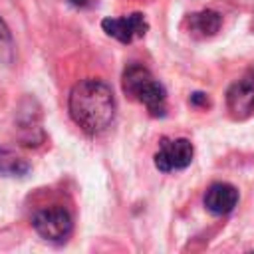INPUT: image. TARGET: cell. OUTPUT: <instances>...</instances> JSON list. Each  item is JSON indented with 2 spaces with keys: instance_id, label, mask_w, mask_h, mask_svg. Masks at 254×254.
Listing matches in <instances>:
<instances>
[{
  "instance_id": "cell-9",
  "label": "cell",
  "mask_w": 254,
  "mask_h": 254,
  "mask_svg": "<svg viewBox=\"0 0 254 254\" xmlns=\"http://www.w3.org/2000/svg\"><path fill=\"white\" fill-rule=\"evenodd\" d=\"M222 26V18L218 12L214 10H200V12H194L190 18H189V28L194 36H200V38H210L214 36Z\"/></svg>"
},
{
  "instance_id": "cell-3",
  "label": "cell",
  "mask_w": 254,
  "mask_h": 254,
  "mask_svg": "<svg viewBox=\"0 0 254 254\" xmlns=\"http://www.w3.org/2000/svg\"><path fill=\"white\" fill-rule=\"evenodd\" d=\"M32 226L42 238L50 242H62L71 232V216L64 206H48L34 214Z\"/></svg>"
},
{
  "instance_id": "cell-10",
  "label": "cell",
  "mask_w": 254,
  "mask_h": 254,
  "mask_svg": "<svg viewBox=\"0 0 254 254\" xmlns=\"http://www.w3.org/2000/svg\"><path fill=\"white\" fill-rule=\"evenodd\" d=\"M30 169V165L18 157L16 153L8 151V149H0V175L6 177H22L26 175Z\"/></svg>"
},
{
  "instance_id": "cell-6",
  "label": "cell",
  "mask_w": 254,
  "mask_h": 254,
  "mask_svg": "<svg viewBox=\"0 0 254 254\" xmlns=\"http://www.w3.org/2000/svg\"><path fill=\"white\" fill-rule=\"evenodd\" d=\"M101 28L111 38H115L123 44H129L137 38H143L149 30V24L141 12H133V14L121 16V18H105V20H101Z\"/></svg>"
},
{
  "instance_id": "cell-2",
  "label": "cell",
  "mask_w": 254,
  "mask_h": 254,
  "mask_svg": "<svg viewBox=\"0 0 254 254\" xmlns=\"http://www.w3.org/2000/svg\"><path fill=\"white\" fill-rule=\"evenodd\" d=\"M123 91L131 99L143 103L153 117H163L165 115L167 91L153 77V73L147 67H143L139 64H131L129 67H125V71H123Z\"/></svg>"
},
{
  "instance_id": "cell-4",
  "label": "cell",
  "mask_w": 254,
  "mask_h": 254,
  "mask_svg": "<svg viewBox=\"0 0 254 254\" xmlns=\"http://www.w3.org/2000/svg\"><path fill=\"white\" fill-rule=\"evenodd\" d=\"M194 155L192 143L189 139H161L159 151L155 153V167L163 173L181 171L190 165Z\"/></svg>"
},
{
  "instance_id": "cell-8",
  "label": "cell",
  "mask_w": 254,
  "mask_h": 254,
  "mask_svg": "<svg viewBox=\"0 0 254 254\" xmlns=\"http://www.w3.org/2000/svg\"><path fill=\"white\" fill-rule=\"evenodd\" d=\"M18 139L22 141V145L28 147H36L44 141V131L40 127V113L34 111L32 107L28 109H20L18 113Z\"/></svg>"
},
{
  "instance_id": "cell-12",
  "label": "cell",
  "mask_w": 254,
  "mask_h": 254,
  "mask_svg": "<svg viewBox=\"0 0 254 254\" xmlns=\"http://www.w3.org/2000/svg\"><path fill=\"white\" fill-rule=\"evenodd\" d=\"M190 103H192V105H206L208 99H206L204 93H192V95H190Z\"/></svg>"
},
{
  "instance_id": "cell-11",
  "label": "cell",
  "mask_w": 254,
  "mask_h": 254,
  "mask_svg": "<svg viewBox=\"0 0 254 254\" xmlns=\"http://www.w3.org/2000/svg\"><path fill=\"white\" fill-rule=\"evenodd\" d=\"M14 62V42H12V34L8 30V26L4 24V20L0 18V64L8 65Z\"/></svg>"
},
{
  "instance_id": "cell-5",
  "label": "cell",
  "mask_w": 254,
  "mask_h": 254,
  "mask_svg": "<svg viewBox=\"0 0 254 254\" xmlns=\"http://www.w3.org/2000/svg\"><path fill=\"white\" fill-rule=\"evenodd\" d=\"M226 107L234 119H246L254 113V71L234 81L226 93Z\"/></svg>"
},
{
  "instance_id": "cell-1",
  "label": "cell",
  "mask_w": 254,
  "mask_h": 254,
  "mask_svg": "<svg viewBox=\"0 0 254 254\" xmlns=\"http://www.w3.org/2000/svg\"><path fill=\"white\" fill-rule=\"evenodd\" d=\"M67 109L81 131L87 135H99L115 119V97L105 81L81 79L71 87Z\"/></svg>"
},
{
  "instance_id": "cell-13",
  "label": "cell",
  "mask_w": 254,
  "mask_h": 254,
  "mask_svg": "<svg viewBox=\"0 0 254 254\" xmlns=\"http://www.w3.org/2000/svg\"><path fill=\"white\" fill-rule=\"evenodd\" d=\"M73 6H85L87 4V0H69Z\"/></svg>"
},
{
  "instance_id": "cell-7",
  "label": "cell",
  "mask_w": 254,
  "mask_h": 254,
  "mask_svg": "<svg viewBox=\"0 0 254 254\" xmlns=\"http://www.w3.org/2000/svg\"><path fill=\"white\" fill-rule=\"evenodd\" d=\"M238 202V190L228 183H214L204 194V206L210 214H228Z\"/></svg>"
}]
</instances>
